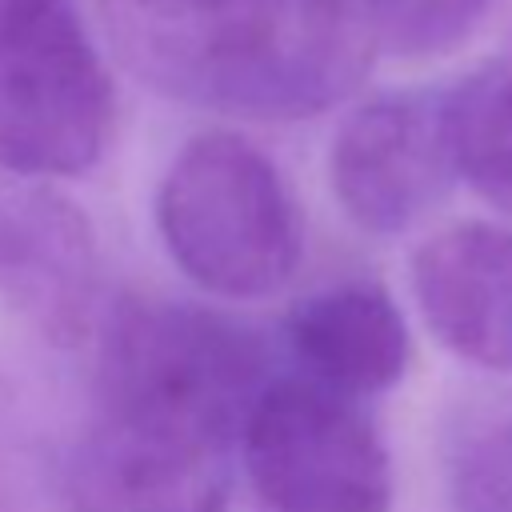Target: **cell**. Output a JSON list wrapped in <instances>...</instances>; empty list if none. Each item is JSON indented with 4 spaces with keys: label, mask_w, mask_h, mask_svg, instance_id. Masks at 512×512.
<instances>
[{
    "label": "cell",
    "mask_w": 512,
    "mask_h": 512,
    "mask_svg": "<svg viewBox=\"0 0 512 512\" xmlns=\"http://www.w3.org/2000/svg\"><path fill=\"white\" fill-rule=\"evenodd\" d=\"M156 228L172 264L212 296L280 292L304 256V228L280 168L244 136H192L156 188Z\"/></svg>",
    "instance_id": "obj_2"
},
{
    "label": "cell",
    "mask_w": 512,
    "mask_h": 512,
    "mask_svg": "<svg viewBox=\"0 0 512 512\" xmlns=\"http://www.w3.org/2000/svg\"><path fill=\"white\" fill-rule=\"evenodd\" d=\"M412 292L448 352L512 372V228L464 220L436 232L412 256Z\"/></svg>",
    "instance_id": "obj_8"
},
{
    "label": "cell",
    "mask_w": 512,
    "mask_h": 512,
    "mask_svg": "<svg viewBox=\"0 0 512 512\" xmlns=\"http://www.w3.org/2000/svg\"><path fill=\"white\" fill-rule=\"evenodd\" d=\"M300 376L340 392L376 396L392 388L412 360L408 324L396 300L368 280H348L304 296L284 320Z\"/></svg>",
    "instance_id": "obj_9"
},
{
    "label": "cell",
    "mask_w": 512,
    "mask_h": 512,
    "mask_svg": "<svg viewBox=\"0 0 512 512\" xmlns=\"http://www.w3.org/2000/svg\"><path fill=\"white\" fill-rule=\"evenodd\" d=\"M96 288L88 216L48 180L0 168V296L48 340L72 344L92 320Z\"/></svg>",
    "instance_id": "obj_7"
},
{
    "label": "cell",
    "mask_w": 512,
    "mask_h": 512,
    "mask_svg": "<svg viewBox=\"0 0 512 512\" xmlns=\"http://www.w3.org/2000/svg\"><path fill=\"white\" fill-rule=\"evenodd\" d=\"M440 108L456 180L512 216V52L484 60L440 92Z\"/></svg>",
    "instance_id": "obj_10"
},
{
    "label": "cell",
    "mask_w": 512,
    "mask_h": 512,
    "mask_svg": "<svg viewBox=\"0 0 512 512\" xmlns=\"http://www.w3.org/2000/svg\"><path fill=\"white\" fill-rule=\"evenodd\" d=\"M240 460L268 512H388L392 460L368 412L308 376H272L256 396Z\"/></svg>",
    "instance_id": "obj_5"
},
{
    "label": "cell",
    "mask_w": 512,
    "mask_h": 512,
    "mask_svg": "<svg viewBox=\"0 0 512 512\" xmlns=\"http://www.w3.org/2000/svg\"><path fill=\"white\" fill-rule=\"evenodd\" d=\"M488 8L492 0H360L372 44L412 60L456 48Z\"/></svg>",
    "instance_id": "obj_12"
},
{
    "label": "cell",
    "mask_w": 512,
    "mask_h": 512,
    "mask_svg": "<svg viewBox=\"0 0 512 512\" xmlns=\"http://www.w3.org/2000/svg\"><path fill=\"white\" fill-rule=\"evenodd\" d=\"M448 508L512 512V412H476L452 432Z\"/></svg>",
    "instance_id": "obj_11"
},
{
    "label": "cell",
    "mask_w": 512,
    "mask_h": 512,
    "mask_svg": "<svg viewBox=\"0 0 512 512\" xmlns=\"http://www.w3.org/2000/svg\"><path fill=\"white\" fill-rule=\"evenodd\" d=\"M112 80L72 0H0V168L88 172L112 132Z\"/></svg>",
    "instance_id": "obj_4"
},
{
    "label": "cell",
    "mask_w": 512,
    "mask_h": 512,
    "mask_svg": "<svg viewBox=\"0 0 512 512\" xmlns=\"http://www.w3.org/2000/svg\"><path fill=\"white\" fill-rule=\"evenodd\" d=\"M240 424L160 392L96 388L64 464L68 512H228Z\"/></svg>",
    "instance_id": "obj_3"
},
{
    "label": "cell",
    "mask_w": 512,
    "mask_h": 512,
    "mask_svg": "<svg viewBox=\"0 0 512 512\" xmlns=\"http://www.w3.org/2000/svg\"><path fill=\"white\" fill-rule=\"evenodd\" d=\"M340 208L372 236L412 228L456 180L440 96H380L356 108L328 152Z\"/></svg>",
    "instance_id": "obj_6"
},
{
    "label": "cell",
    "mask_w": 512,
    "mask_h": 512,
    "mask_svg": "<svg viewBox=\"0 0 512 512\" xmlns=\"http://www.w3.org/2000/svg\"><path fill=\"white\" fill-rule=\"evenodd\" d=\"M124 68L152 92L248 120L340 104L372 60L356 0H96Z\"/></svg>",
    "instance_id": "obj_1"
}]
</instances>
